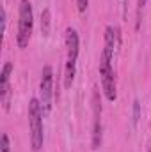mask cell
Returning <instances> with one entry per match:
<instances>
[{"mask_svg": "<svg viewBox=\"0 0 151 152\" xmlns=\"http://www.w3.org/2000/svg\"><path fill=\"white\" fill-rule=\"evenodd\" d=\"M66 66H64V87L70 88L75 81L76 75V60H78V53H80V39L75 28H68L66 30Z\"/></svg>", "mask_w": 151, "mask_h": 152, "instance_id": "obj_1", "label": "cell"}, {"mask_svg": "<svg viewBox=\"0 0 151 152\" xmlns=\"http://www.w3.org/2000/svg\"><path fill=\"white\" fill-rule=\"evenodd\" d=\"M34 30V11L30 0H20V9H18V34L16 42L23 50L29 46V41L32 37Z\"/></svg>", "mask_w": 151, "mask_h": 152, "instance_id": "obj_2", "label": "cell"}, {"mask_svg": "<svg viewBox=\"0 0 151 152\" xmlns=\"http://www.w3.org/2000/svg\"><path fill=\"white\" fill-rule=\"evenodd\" d=\"M43 106L39 99H30L29 103V129H30V147L34 152L43 149L44 134H43Z\"/></svg>", "mask_w": 151, "mask_h": 152, "instance_id": "obj_3", "label": "cell"}, {"mask_svg": "<svg viewBox=\"0 0 151 152\" xmlns=\"http://www.w3.org/2000/svg\"><path fill=\"white\" fill-rule=\"evenodd\" d=\"M100 80H101V88L103 94L109 101L117 99V85H115V75L112 67V58L101 53L100 57Z\"/></svg>", "mask_w": 151, "mask_h": 152, "instance_id": "obj_4", "label": "cell"}, {"mask_svg": "<svg viewBox=\"0 0 151 152\" xmlns=\"http://www.w3.org/2000/svg\"><path fill=\"white\" fill-rule=\"evenodd\" d=\"M39 101L43 106V112L48 113L52 110V99H53V69L52 66H44L41 71V81H39Z\"/></svg>", "mask_w": 151, "mask_h": 152, "instance_id": "obj_5", "label": "cell"}, {"mask_svg": "<svg viewBox=\"0 0 151 152\" xmlns=\"http://www.w3.org/2000/svg\"><path fill=\"white\" fill-rule=\"evenodd\" d=\"M93 115H94V120H93V149H100L103 133H101V103H100L98 88L93 90Z\"/></svg>", "mask_w": 151, "mask_h": 152, "instance_id": "obj_6", "label": "cell"}, {"mask_svg": "<svg viewBox=\"0 0 151 152\" xmlns=\"http://www.w3.org/2000/svg\"><path fill=\"white\" fill-rule=\"evenodd\" d=\"M11 73H13V64L5 62L0 73V99L5 110H9L11 103Z\"/></svg>", "mask_w": 151, "mask_h": 152, "instance_id": "obj_7", "label": "cell"}, {"mask_svg": "<svg viewBox=\"0 0 151 152\" xmlns=\"http://www.w3.org/2000/svg\"><path fill=\"white\" fill-rule=\"evenodd\" d=\"M115 41H117V34L114 27H107L105 28V44H103V51L107 57L114 58V50H115Z\"/></svg>", "mask_w": 151, "mask_h": 152, "instance_id": "obj_8", "label": "cell"}, {"mask_svg": "<svg viewBox=\"0 0 151 152\" xmlns=\"http://www.w3.org/2000/svg\"><path fill=\"white\" fill-rule=\"evenodd\" d=\"M50 21H52L50 9H43V12H41V30H43V36L50 34Z\"/></svg>", "mask_w": 151, "mask_h": 152, "instance_id": "obj_9", "label": "cell"}, {"mask_svg": "<svg viewBox=\"0 0 151 152\" xmlns=\"http://www.w3.org/2000/svg\"><path fill=\"white\" fill-rule=\"evenodd\" d=\"M0 152H11V142H9V136L5 133L0 138Z\"/></svg>", "mask_w": 151, "mask_h": 152, "instance_id": "obj_10", "label": "cell"}, {"mask_svg": "<svg viewBox=\"0 0 151 152\" xmlns=\"http://www.w3.org/2000/svg\"><path fill=\"white\" fill-rule=\"evenodd\" d=\"M139 118H141V104H139V101L135 99V101H133V124H135V126H137Z\"/></svg>", "mask_w": 151, "mask_h": 152, "instance_id": "obj_11", "label": "cell"}, {"mask_svg": "<svg viewBox=\"0 0 151 152\" xmlns=\"http://www.w3.org/2000/svg\"><path fill=\"white\" fill-rule=\"evenodd\" d=\"M87 5H89V0H76V7L80 12H85L87 11Z\"/></svg>", "mask_w": 151, "mask_h": 152, "instance_id": "obj_12", "label": "cell"}, {"mask_svg": "<svg viewBox=\"0 0 151 152\" xmlns=\"http://www.w3.org/2000/svg\"><path fill=\"white\" fill-rule=\"evenodd\" d=\"M5 25H7V12L5 9H2V32H5Z\"/></svg>", "mask_w": 151, "mask_h": 152, "instance_id": "obj_13", "label": "cell"}, {"mask_svg": "<svg viewBox=\"0 0 151 152\" xmlns=\"http://www.w3.org/2000/svg\"><path fill=\"white\" fill-rule=\"evenodd\" d=\"M146 2H148V0H137V11H139V12H141V11L144 9V5H146Z\"/></svg>", "mask_w": 151, "mask_h": 152, "instance_id": "obj_14", "label": "cell"}, {"mask_svg": "<svg viewBox=\"0 0 151 152\" xmlns=\"http://www.w3.org/2000/svg\"><path fill=\"white\" fill-rule=\"evenodd\" d=\"M150 152H151V149H150Z\"/></svg>", "mask_w": 151, "mask_h": 152, "instance_id": "obj_15", "label": "cell"}]
</instances>
